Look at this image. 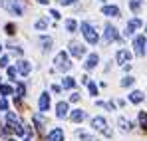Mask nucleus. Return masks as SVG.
I'll list each match as a JSON object with an SVG mask.
<instances>
[{"mask_svg":"<svg viewBox=\"0 0 147 141\" xmlns=\"http://www.w3.org/2000/svg\"><path fill=\"white\" fill-rule=\"evenodd\" d=\"M56 109H58L56 113H58V117H60V119L68 115V103H66V101H60V103L56 105Z\"/></svg>","mask_w":147,"mask_h":141,"instance_id":"15","label":"nucleus"},{"mask_svg":"<svg viewBox=\"0 0 147 141\" xmlns=\"http://www.w3.org/2000/svg\"><path fill=\"white\" fill-rule=\"evenodd\" d=\"M98 62H99L98 54H92V56H90V58L86 60V64H84V66H86V70H94V68L98 66Z\"/></svg>","mask_w":147,"mask_h":141,"instance_id":"14","label":"nucleus"},{"mask_svg":"<svg viewBox=\"0 0 147 141\" xmlns=\"http://www.w3.org/2000/svg\"><path fill=\"white\" fill-rule=\"evenodd\" d=\"M0 94H2V95H10V94H12V88L6 86V84H0Z\"/></svg>","mask_w":147,"mask_h":141,"instance_id":"23","label":"nucleus"},{"mask_svg":"<svg viewBox=\"0 0 147 141\" xmlns=\"http://www.w3.org/2000/svg\"><path fill=\"white\" fill-rule=\"evenodd\" d=\"M74 86H76V80H74V78H70V76H68V78H64V82H62V88H66V90H72Z\"/></svg>","mask_w":147,"mask_h":141,"instance_id":"21","label":"nucleus"},{"mask_svg":"<svg viewBox=\"0 0 147 141\" xmlns=\"http://www.w3.org/2000/svg\"><path fill=\"white\" fill-rule=\"evenodd\" d=\"M48 141H64V129L56 127L48 133Z\"/></svg>","mask_w":147,"mask_h":141,"instance_id":"9","label":"nucleus"},{"mask_svg":"<svg viewBox=\"0 0 147 141\" xmlns=\"http://www.w3.org/2000/svg\"><path fill=\"white\" fill-rule=\"evenodd\" d=\"M117 125H119V129H121V131H125V133H127V131H131V123H129L125 117H119V119H117Z\"/></svg>","mask_w":147,"mask_h":141,"instance_id":"19","label":"nucleus"},{"mask_svg":"<svg viewBox=\"0 0 147 141\" xmlns=\"http://www.w3.org/2000/svg\"><path fill=\"white\" fill-rule=\"evenodd\" d=\"M66 28H68V32H76V28H78L76 20H66Z\"/></svg>","mask_w":147,"mask_h":141,"instance_id":"28","label":"nucleus"},{"mask_svg":"<svg viewBox=\"0 0 147 141\" xmlns=\"http://www.w3.org/2000/svg\"><path fill=\"white\" fill-rule=\"evenodd\" d=\"M38 2H40V4H48V0H38Z\"/></svg>","mask_w":147,"mask_h":141,"instance_id":"38","label":"nucleus"},{"mask_svg":"<svg viewBox=\"0 0 147 141\" xmlns=\"http://www.w3.org/2000/svg\"><path fill=\"white\" fill-rule=\"evenodd\" d=\"M145 30H147V26H145Z\"/></svg>","mask_w":147,"mask_h":141,"instance_id":"42","label":"nucleus"},{"mask_svg":"<svg viewBox=\"0 0 147 141\" xmlns=\"http://www.w3.org/2000/svg\"><path fill=\"white\" fill-rule=\"evenodd\" d=\"M2 8H6L8 12H12L16 16H22L24 14V4L20 0H2Z\"/></svg>","mask_w":147,"mask_h":141,"instance_id":"2","label":"nucleus"},{"mask_svg":"<svg viewBox=\"0 0 147 141\" xmlns=\"http://www.w3.org/2000/svg\"><path fill=\"white\" fill-rule=\"evenodd\" d=\"M129 8H131L133 12H137V10L141 8V0H131V2H129Z\"/></svg>","mask_w":147,"mask_h":141,"instance_id":"25","label":"nucleus"},{"mask_svg":"<svg viewBox=\"0 0 147 141\" xmlns=\"http://www.w3.org/2000/svg\"><path fill=\"white\" fill-rule=\"evenodd\" d=\"M34 121L38 123V127H44V117H42L40 113H36V115H34Z\"/></svg>","mask_w":147,"mask_h":141,"instance_id":"31","label":"nucleus"},{"mask_svg":"<svg viewBox=\"0 0 147 141\" xmlns=\"http://www.w3.org/2000/svg\"><path fill=\"white\" fill-rule=\"evenodd\" d=\"M46 28H48V20L46 18H42V20L36 22V30H46Z\"/></svg>","mask_w":147,"mask_h":141,"instance_id":"24","label":"nucleus"},{"mask_svg":"<svg viewBox=\"0 0 147 141\" xmlns=\"http://www.w3.org/2000/svg\"><path fill=\"white\" fill-rule=\"evenodd\" d=\"M115 60H117V64L125 66V64L131 60V54H129L127 50H119V52H117V56H115Z\"/></svg>","mask_w":147,"mask_h":141,"instance_id":"10","label":"nucleus"},{"mask_svg":"<svg viewBox=\"0 0 147 141\" xmlns=\"http://www.w3.org/2000/svg\"><path fill=\"white\" fill-rule=\"evenodd\" d=\"M143 99H145L143 92H131V95H129V101L131 103H141Z\"/></svg>","mask_w":147,"mask_h":141,"instance_id":"18","label":"nucleus"},{"mask_svg":"<svg viewBox=\"0 0 147 141\" xmlns=\"http://www.w3.org/2000/svg\"><path fill=\"white\" fill-rule=\"evenodd\" d=\"M92 127L103 133V131L107 129V121H105L103 117H94V119H92Z\"/></svg>","mask_w":147,"mask_h":141,"instance_id":"8","label":"nucleus"},{"mask_svg":"<svg viewBox=\"0 0 147 141\" xmlns=\"http://www.w3.org/2000/svg\"><path fill=\"white\" fill-rule=\"evenodd\" d=\"M60 4H64V6H68V4H72V2H76V0H58Z\"/></svg>","mask_w":147,"mask_h":141,"instance_id":"36","label":"nucleus"},{"mask_svg":"<svg viewBox=\"0 0 147 141\" xmlns=\"http://www.w3.org/2000/svg\"><path fill=\"white\" fill-rule=\"evenodd\" d=\"M70 99H72V101H78V99H80V94H72V97H70Z\"/></svg>","mask_w":147,"mask_h":141,"instance_id":"37","label":"nucleus"},{"mask_svg":"<svg viewBox=\"0 0 147 141\" xmlns=\"http://www.w3.org/2000/svg\"><path fill=\"white\" fill-rule=\"evenodd\" d=\"M80 28H82V34H84V38H86V42H88V44H98L99 36H98V32H96V28H94L92 24L82 22Z\"/></svg>","mask_w":147,"mask_h":141,"instance_id":"1","label":"nucleus"},{"mask_svg":"<svg viewBox=\"0 0 147 141\" xmlns=\"http://www.w3.org/2000/svg\"><path fill=\"white\" fill-rule=\"evenodd\" d=\"M0 52H2V46H0Z\"/></svg>","mask_w":147,"mask_h":141,"instance_id":"39","label":"nucleus"},{"mask_svg":"<svg viewBox=\"0 0 147 141\" xmlns=\"http://www.w3.org/2000/svg\"><path fill=\"white\" fill-rule=\"evenodd\" d=\"M38 103H40V111H48V107H50V95L48 94H42Z\"/></svg>","mask_w":147,"mask_h":141,"instance_id":"16","label":"nucleus"},{"mask_svg":"<svg viewBox=\"0 0 147 141\" xmlns=\"http://www.w3.org/2000/svg\"><path fill=\"white\" fill-rule=\"evenodd\" d=\"M101 12H103L105 16H111V18H117V16H119V8H117V6H103Z\"/></svg>","mask_w":147,"mask_h":141,"instance_id":"12","label":"nucleus"},{"mask_svg":"<svg viewBox=\"0 0 147 141\" xmlns=\"http://www.w3.org/2000/svg\"><path fill=\"white\" fill-rule=\"evenodd\" d=\"M6 64H8V58H6V56H2V58H0V68H4Z\"/></svg>","mask_w":147,"mask_h":141,"instance_id":"33","label":"nucleus"},{"mask_svg":"<svg viewBox=\"0 0 147 141\" xmlns=\"http://www.w3.org/2000/svg\"><path fill=\"white\" fill-rule=\"evenodd\" d=\"M8 141H14V139H8Z\"/></svg>","mask_w":147,"mask_h":141,"instance_id":"40","label":"nucleus"},{"mask_svg":"<svg viewBox=\"0 0 147 141\" xmlns=\"http://www.w3.org/2000/svg\"><path fill=\"white\" fill-rule=\"evenodd\" d=\"M16 68H8V76H10V78H14V76H16Z\"/></svg>","mask_w":147,"mask_h":141,"instance_id":"35","label":"nucleus"},{"mask_svg":"<svg viewBox=\"0 0 147 141\" xmlns=\"http://www.w3.org/2000/svg\"><path fill=\"white\" fill-rule=\"evenodd\" d=\"M133 82H135V80H133L131 76H127V78H123V80H121V86H123V88H129V86H133Z\"/></svg>","mask_w":147,"mask_h":141,"instance_id":"27","label":"nucleus"},{"mask_svg":"<svg viewBox=\"0 0 147 141\" xmlns=\"http://www.w3.org/2000/svg\"><path fill=\"white\" fill-rule=\"evenodd\" d=\"M6 107H8V103H6V99H0V109H2V111H6Z\"/></svg>","mask_w":147,"mask_h":141,"instance_id":"34","label":"nucleus"},{"mask_svg":"<svg viewBox=\"0 0 147 141\" xmlns=\"http://www.w3.org/2000/svg\"><path fill=\"white\" fill-rule=\"evenodd\" d=\"M26 141H30V139H26Z\"/></svg>","mask_w":147,"mask_h":141,"instance_id":"41","label":"nucleus"},{"mask_svg":"<svg viewBox=\"0 0 147 141\" xmlns=\"http://www.w3.org/2000/svg\"><path fill=\"white\" fill-rule=\"evenodd\" d=\"M40 42H42V46H44V50H50L52 48V38H40Z\"/></svg>","mask_w":147,"mask_h":141,"instance_id":"26","label":"nucleus"},{"mask_svg":"<svg viewBox=\"0 0 147 141\" xmlns=\"http://www.w3.org/2000/svg\"><path fill=\"white\" fill-rule=\"evenodd\" d=\"M16 70H18V74H22V76H28L30 70H32V66H30V62L22 60V62H18V64H16Z\"/></svg>","mask_w":147,"mask_h":141,"instance_id":"11","label":"nucleus"},{"mask_svg":"<svg viewBox=\"0 0 147 141\" xmlns=\"http://www.w3.org/2000/svg\"><path fill=\"white\" fill-rule=\"evenodd\" d=\"M54 64H56V68L62 72H68L72 68V64H70V60H68V54L66 52H60L58 56H56V60H54Z\"/></svg>","mask_w":147,"mask_h":141,"instance_id":"3","label":"nucleus"},{"mask_svg":"<svg viewBox=\"0 0 147 141\" xmlns=\"http://www.w3.org/2000/svg\"><path fill=\"white\" fill-rule=\"evenodd\" d=\"M16 92H18V97H22V95H26V86H24V84H18Z\"/></svg>","mask_w":147,"mask_h":141,"instance_id":"29","label":"nucleus"},{"mask_svg":"<svg viewBox=\"0 0 147 141\" xmlns=\"http://www.w3.org/2000/svg\"><path fill=\"white\" fill-rule=\"evenodd\" d=\"M115 40H119V34L111 24H107L105 26V42H115Z\"/></svg>","mask_w":147,"mask_h":141,"instance_id":"6","label":"nucleus"},{"mask_svg":"<svg viewBox=\"0 0 147 141\" xmlns=\"http://www.w3.org/2000/svg\"><path fill=\"white\" fill-rule=\"evenodd\" d=\"M88 88H90V94H92V95H98V86H96V84L88 82Z\"/></svg>","mask_w":147,"mask_h":141,"instance_id":"30","label":"nucleus"},{"mask_svg":"<svg viewBox=\"0 0 147 141\" xmlns=\"http://www.w3.org/2000/svg\"><path fill=\"white\" fill-rule=\"evenodd\" d=\"M133 48H135V56H143V52H145V36H137L133 40Z\"/></svg>","mask_w":147,"mask_h":141,"instance_id":"4","label":"nucleus"},{"mask_svg":"<svg viewBox=\"0 0 147 141\" xmlns=\"http://www.w3.org/2000/svg\"><path fill=\"white\" fill-rule=\"evenodd\" d=\"M14 30H16L14 24H6V32H8V34H14Z\"/></svg>","mask_w":147,"mask_h":141,"instance_id":"32","label":"nucleus"},{"mask_svg":"<svg viewBox=\"0 0 147 141\" xmlns=\"http://www.w3.org/2000/svg\"><path fill=\"white\" fill-rule=\"evenodd\" d=\"M139 125H141V129L147 131V111H139Z\"/></svg>","mask_w":147,"mask_h":141,"instance_id":"20","label":"nucleus"},{"mask_svg":"<svg viewBox=\"0 0 147 141\" xmlns=\"http://www.w3.org/2000/svg\"><path fill=\"white\" fill-rule=\"evenodd\" d=\"M6 121H8V127H10V129H14L16 125H20L18 117H16V115H14L12 111H8V113H6Z\"/></svg>","mask_w":147,"mask_h":141,"instance_id":"17","label":"nucleus"},{"mask_svg":"<svg viewBox=\"0 0 147 141\" xmlns=\"http://www.w3.org/2000/svg\"><path fill=\"white\" fill-rule=\"evenodd\" d=\"M70 119H72L74 123H80V121L86 119V111H82V109H74L72 113H70Z\"/></svg>","mask_w":147,"mask_h":141,"instance_id":"13","label":"nucleus"},{"mask_svg":"<svg viewBox=\"0 0 147 141\" xmlns=\"http://www.w3.org/2000/svg\"><path fill=\"white\" fill-rule=\"evenodd\" d=\"M139 26H141V20H139V18H131V20L127 22V28H125L123 34H125V36H133V32H135Z\"/></svg>","mask_w":147,"mask_h":141,"instance_id":"7","label":"nucleus"},{"mask_svg":"<svg viewBox=\"0 0 147 141\" xmlns=\"http://www.w3.org/2000/svg\"><path fill=\"white\" fill-rule=\"evenodd\" d=\"M78 137L82 141H98L96 137H92V135H88V133H84V131H78Z\"/></svg>","mask_w":147,"mask_h":141,"instance_id":"22","label":"nucleus"},{"mask_svg":"<svg viewBox=\"0 0 147 141\" xmlns=\"http://www.w3.org/2000/svg\"><path fill=\"white\" fill-rule=\"evenodd\" d=\"M70 54H72L74 58H82V56L86 54V48L82 46L80 42H72V44H70Z\"/></svg>","mask_w":147,"mask_h":141,"instance_id":"5","label":"nucleus"}]
</instances>
